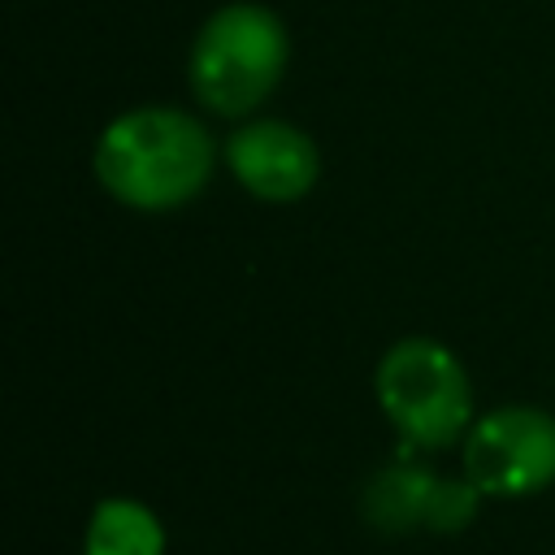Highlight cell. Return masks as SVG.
<instances>
[{
	"label": "cell",
	"instance_id": "8992f818",
	"mask_svg": "<svg viewBox=\"0 0 555 555\" xmlns=\"http://www.w3.org/2000/svg\"><path fill=\"white\" fill-rule=\"evenodd\" d=\"M438 477L412 464H390L364 486V520L382 533H408L429 520V499H434Z\"/></svg>",
	"mask_w": 555,
	"mask_h": 555
},
{
	"label": "cell",
	"instance_id": "5b68a950",
	"mask_svg": "<svg viewBox=\"0 0 555 555\" xmlns=\"http://www.w3.org/2000/svg\"><path fill=\"white\" fill-rule=\"evenodd\" d=\"M225 160L238 186H247L256 199L291 204L317 186L321 156L317 143L291 126V121H247L225 139Z\"/></svg>",
	"mask_w": 555,
	"mask_h": 555
},
{
	"label": "cell",
	"instance_id": "6da1fadb",
	"mask_svg": "<svg viewBox=\"0 0 555 555\" xmlns=\"http://www.w3.org/2000/svg\"><path fill=\"white\" fill-rule=\"evenodd\" d=\"M100 186L139 212H165L195 199L212 173L208 130L178 108H134L95 139Z\"/></svg>",
	"mask_w": 555,
	"mask_h": 555
},
{
	"label": "cell",
	"instance_id": "52a82bcc",
	"mask_svg": "<svg viewBox=\"0 0 555 555\" xmlns=\"http://www.w3.org/2000/svg\"><path fill=\"white\" fill-rule=\"evenodd\" d=\"M82 555H165V529L134 499H104L82 538Z\"/></svg>",
	"mask_w": 555,
	"mask_h": 555
},
{
	"label": "cell",
	"instance_id": "277c9868",
	"mask_svg": "<svg viewBox=\"0 0 555 555\" xmlns=\"http://www.w3.org/2000/svg\"><path fill=\"white\" fill-rule=\"evenodd\" d=\"M464 477L494 499L538 494L555 481V416L542 408H494L464 442Z\"/></svg>",
	"mask_w": 555,
	"mask_h": 555
},
{
	"label": "cell",
	"instance_id": "7a4b0ae2",
	"mask_svg": "<svg viewBox=\"0 0 555 555\" xmlns=\"http://www.w3.org/2000/svg\"><path fill=\"white\" fill-rule=\"evenodd\" d=\"M286 69V26L273 9L238 0L221 4L195 35L191 91L221 117H243L269 100Z\"/></svg>",
	"mask_w": 555,
	"mask_h": 555
},
{
	"label": "cell",
	"instance_id": "ba28073f",
	"mask_svg": "<svg viewBox=\"0 0 555 555\" xmlns=\"http://www.w3.org/2000/svg\"><path fill=\"white\" fill-rule=\"evenodd\" d=\"M477 503H481V490H477L468 477H464V481L438 477L434 499H429V520H425V529H434V533H460V529L477 516Z\"/></svg>",
	"mask_w": 555,
	"mask_h": 555
},
{
	"label": "cell",
	"instance_id": "3957f363",
	"mask_svg": "<svg viewBox=\"0 0 555 555\" xmlns=\"http://www.w3.org/2000/svg\"><path fill=\"white\" fill-rule=\"evenodd\" d=\"M377 403L412 447H447L473 421L468 373L434 338H399L382 356Z\"/></svg>",
	"mask_w": 555,
	"mask_h": 555
}]
</instances>
